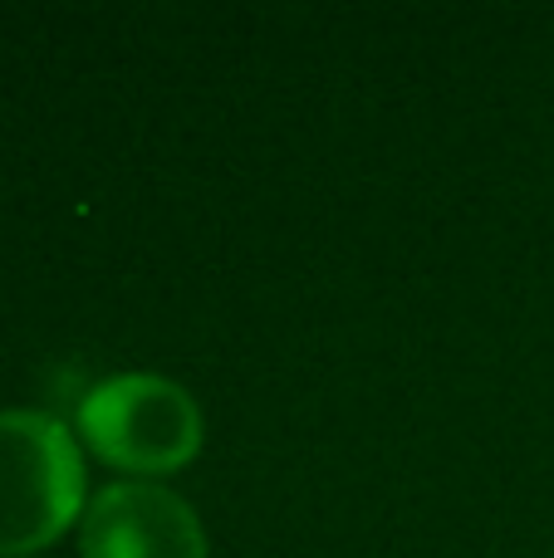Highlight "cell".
<instances>
[{
  "label": "cell",
  "instance_id": "6da1fadb",
  "mask_svg": "<svg viewBox=\"0 0 554 558\" xmlns=\"http://www.w3.org/2000/svg\"><path fill=\"white\" fill-rule=\"evenodd\" d=\"M84 456L59 416L0 412V558H35L84 520Z\"/></svg>",
  "mask_w": 554,
  "mask_h": 558
},
{
  "label": "cell",
  "instance_id": "7a4b0ae2",
  "mask_svg": "<svg viewBox=\"0 0 554 558\" xmlns=\"http://www.w3.org/2000/svg\"><path fill=\"white\" fill-rule=\"evenodd\" d=\"M79 441L98 461L133 475H172L202 451V407L182 383L157 373H123L88 387L74 412Z\"/></svg>",
  "mask_w": 554,
  "mask_h": 558
},
{
  "label": "cell",
  "instance_id": "3957f363",
  "mask_svg": "<svg viewBox=\"0 0 554 558\" xmlns=\"http://www.w3.org/2000/svg\"><path fill=\"white\" fill-rule=\"evenodd\" d=\"M84 558H212L196 510L157 481H113L79 520Z\"/></svg>",
  "mask_w": 554,
  "mask_h": 558
}]
</instances>
